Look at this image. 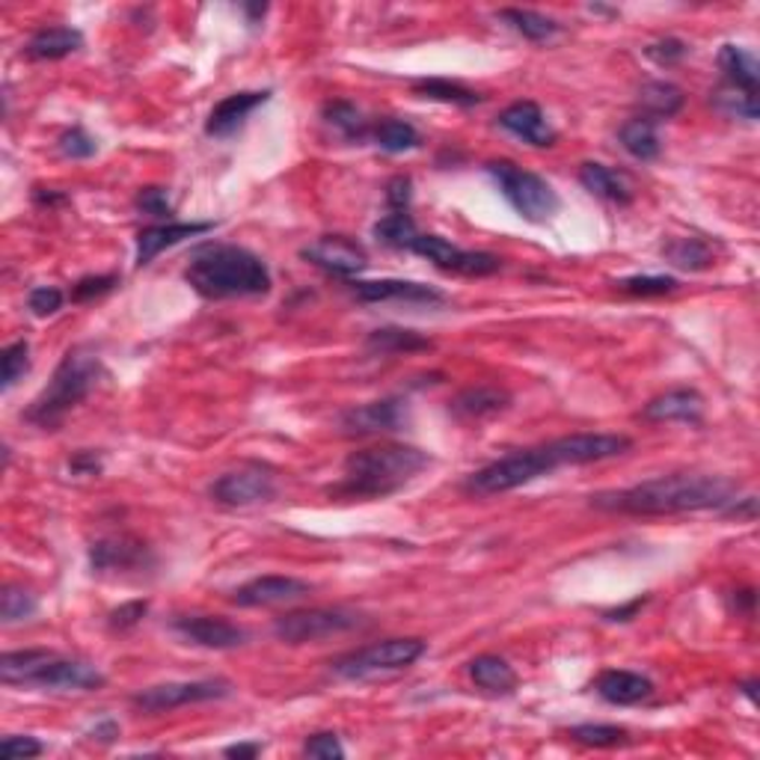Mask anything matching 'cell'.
<instances>
[{"label": "cell", "mask_w": 760, "mask_h": 760, "mask_svg": "<svg viewBox=\"0 0 760 760\" xmlns=\"http://www.w3.org/2000/svg\"><path fill=\"white\" fill-rule=\"evenodd\" d=\"M739 484L725 476H660L626 491L597 493L592 505L604 511L636 517L693 515V511H725L737 499Z\"/></svg>", "instance_id": "1"}, {"label": "cell", "mask_w": 760, "mask_h": 760, "mask_svg": "<svg viewBox=\"0 0 760 760\" xmlns=\"http://www.w3.org/2000/svg\"><path fill=\"white\" fill-rule=\"evenodd\" d=\"M185 280L205 301L258 297L270 291L268 265L236 244H202L190 253Z\"/></svg>", "instance_id": "2"}, {"label": "cell", "mask_w": 760, "mask_h": 760, "mask_svg": "<svg viewBox=\"0 0 760 760\" xmlns=\"http://www.w3.org/2000/svg\"><path fill=\"white\" fill-rule=\"evenodd\" d=\"M431 458L422 448L387 443V446L359 448L345 460V479L335 493L351 499H383L390 493L402 491L407 481H414L426 470Z\"/></svg>", "instance_id": "3"}, {"label": "cell", "mask_w": 760, "mask_h": 760, "mask_svg": "<svg viewBox=\"0 0 760 760\" xmlns=\"http://www.w3.org/2000/svg\"><path fill=\"white\" fill-rule=\"evenodd\" d=\"M101 378V359L90 347H72L63 363L56 366L54 378L46 390L39 392L34 404L24 410V419L36 428H56L66 419L68 410H75Z\"/></svg>", "instance_id": "4"}, {"label": "cell", "mask_w": 760, "mask_h": 760, "mask_svg": "<svg viewBox=\"0 0 760 760\" xmlns=\"http://www.w3.org/2000/svg\"><path fill=\"white\" fill-rule=\"evenodd\" d=\"M0 681L10 686H39V689H101L107 677L84 660H63L54 650H10L0 657Z\"/></svg>", "instance_id": "5"}, {"label": "cell", "mask_w": 760, "mask_h": 760, "mask_svg": "<svg viewBox=\"0 0 760 760\" xmlns=\"http://www.w3.org/2000/svg\"><path fill=\"white\" fill-rule=\"evenodd\" d=\"M556 467L559 464L549 452V443L537 448H520V452H511V455L481 467L479 472H472L467 484H464V491L472 493V496H496V493L523 487V484L541 479V476H549Z\"/></svg>", "instance_id": "6"}, {"label": "cell", "mask_w": 760, "mask_h": 760, "mask_svg": "<svg viewBox=\"0 0 760 760\" xmlns=\"http://www.w3.org/2000/svg\"><path fill=\"white\" fill-rule=\"evenodd\" d=\"M487 173L496 181V188L503 190L508 205L529 224H547L549 217L559 212V193L537 173L517 167L511 161H491Z\"/></svg>", "instance_id": "7"}, {"label": "cell", "mask_w": 760, "mask_h": 760, "mask_svg": "<svg viewBox=\"0 0 760 760\" xmlns=\"http://www.w3.org/2000/svg\"><path fill=\"white\" fill-rule=\"evenodd\" d=\"M422 654H426L422 638H387V642H375L366 648L351 650L345 657L330 662V669L345 681H369V677H380V674L410 669Z\"/></svg>", "instance_id": "8"}, {"label": "cell", "mask_w": 760, "mask_h": 760, "mask_svg": "<svg viewBox=\"0 0 760 760\" xmlns=\"http://www.w3.org/2000/svg\"><path fill=\"white\" fill-rule=\"evenodd\" d=\"M359 626L357 612L347 609H303V612H289L274 621V636L289 645H303V642H321V638L339 636Z\"/></svg>", "instance_id": "9"}, {"label": "cell", "mask_w": 760, "mask_h": 760, "mask_svg": "<svg viewBox=\"0 0 760 760\" xmlns=\"http://www.w3.org/2000/svg\"><path fill=\"white\" fill-rule=\"evenodd\" d=\"M232 693L229 681H193V683H161V686H149L143 693H137L131 698V705L140 713H169L176 707L200 705V701H217Z\"/></svg>", "instance_id": "10"}, {"label": "cell", "mask_w": 760, "mask_h": 760, "mask_svg": "<svg viewBox=\"0 0 760 760\" xmlns=\"http://www.w3.org/2000/svg\"><path fill=\"white\" fill-rule=\"evenodd\" d=\"M416 256L434 262L440 270H448V274H460V277H491L496 270L503 268V258L493 256V253H476V250H460V246L448 244L446 238L440 236H416L414 241Z\"/></svg>", "instance_id": "11"}, {"label": "cell", "mask_w": 760, "mask_h": 760, "mask_svg": "<svg viewBox=\"0 0 760 760\" xmlns=\"http://www.w3.org/2000/svg\"><path fill=\"white\" fill-rule=\"evenodd\" d=\"M214 503L229 505V508H246V505L270 503L277 496V481L262 467H244V470L226 472L214 481L212 487Z\"/></svg>", "instance_id": "12"}, {"label": "cell", "mask_w": 760, "mask_h": 760, "mask_svg": "<svg viewBox=\"0 0 760 760\" xmlns=\"http://www.w3.org/2000/svg\"><path fill=\"white\" fill-rule=\"evenodd\" d=\"M301 256L306 262H313L315 268L327 270L333 277H342V280H351V277H359L363 270L369 268V256L366 250L351 241L345 236H325L318 238L315 244L303 246Z\"/></svg>", "instance_id": "13"}, {"label": "cell", "mask_w": 760, "mask_h": 760, "mask_svg": "<svg viewBox=\"0 0 760 760\" xmlns=\"http://www.w3.org/2000/svg\"><path fill=\"white\" fill-rule=\"evenodd\" d=\"M630 446H633V440L624 434H570L553 440L549 452H553V458H556L559 467H565V464L580 467V464H597V460L618 458Z\"/></svg>", "instance_id": "14"}, {"label": "cell", "mask_w": 760, "mask_h": 760, "mask_svg": "<svg viewBox=\"0 0 760 760\" xmlns=\"http://www.w3.org/2000/svg\"><path fill=\"white\" fill-rule=\"evenodd\" d=\"M90 565L99 573H131V570H149L155 565L152 549L143 541L128 535L101 537L90 547Z\"/></svg>", "instance_id": "15"}, {"label": "cell", "mask_w": 760, "mask_h": 760, "mask_svg": "<svg viewBox=\"0 0 760 760\" xmlns=\"http://www.w3.org/2000/svg\"><path fill=\"white\" fill-rule=\"evenodd\" d=\"M407 419V407L402 398H383V402H369L351 407L339 416V426L351 436H371L398 431Z\"/></svg>", "instance_id": "16"}, {"label": "cell", "mask_w": 760, "mask_h": 760, "mask_svg": "<svg viewBox=\"0 0 760 760\" xmlns=\"http://www.w3.org/2000/svg\"><path fill=\"white\" fill-rule=\"evenodd\" d=\"M173 630L179 633L181 638H188L193 645L208 650H232L241 648L246 642L244 626L232 624L226 618L217 616H185L173 621Z\"/></svg>", "instance_id": "17"}, {"label": "cell", "mask_w": 760, "mask_h": 760, "mask_svg": "<svg viewBox=\"0 0 760 760\" xmlns=\"http://www.w3.org/2000/svg\"><path fill=\"white\" fill-rule=\"evenodd\" d=\"M309 592H313V585L294 580V577H258V580L241 585L232 600L238 606H246V609H256V606L291 604V600L306 597Z\"/></svg>", "instance_id": "18"}, {"label": "cell", "mask_w": 760, "mask_h": 760, "mask_svg": "<svg viewBox=\"0 0 760 760\" xmlns=\"http://www.w3.org/2000/svg\"><path fill=\"white\" fill-rule=\"evenodd\" d=\"M642 416L648 422H689V426H698L701 416H705V398H701L698 390L677 387V390H669L657 395V398H650Z\"/></svg>", "instance_id": "19"}, {"label": "cell", "mask_w": 760, "mask_h": 760, "mask_svg": "<svg viewBox=\"0 0 760 760\" xmlns=\"http://www.w3.org/2000/svg\"><path fill=\"white\" fill-rule=\"evenodd\" d=\"M508 404H511V392L493 387V383H479V387L460 390L448 402V410L460 422H481V419H491V416L508 410Z\"/></svg>", "instance_id": "20"}, {"label": "cell", "mask_w": 760, "mask_h": 760, "mask_svg": "<svg viewBox=\"0 0 760 760\" xmlns=\"http://www.w3.org/2000/svg\"><path fill=\"white\" fill-rule=\"evenodd\" d=\"M499 125L508 135L520 137L529 145H541V149L556 145V131H553V125L547 123V116L535 101H515L511 107H505L499 113Z\"/></svg>", "instance_id": "21"}, {"label": "cell", "mask_w": 760, "mask_h": 760, "mask_svg": "<svg viewBox=\"0 0 760 760\" xmlns=\"http://www.w3.org/2000/svg\"><path fill=\"white\" fill-rule=\"evenodd\" d=\"M354 297L363 303H383V301H407V303H443V291L422 286L410 280H375V282H351Z\"/></svg>", "instance_id": "22"}, {"label": "cell", "mask_w": 760, "mask_h": 760, "mask_svg": "<svg viewBox=\"0 0 760 760\" xmlns=\"http://www.w3.org/2000/svg\"><path fill=\"white\" fill-rule=\"evenodd\" d=\"M270 99V92H236V96H226L220 104H214V111L208 113V123H205V135L208 137H229L236 135L238 128L246 123V116L262 107L265 101Z\"/></svg>", "instance_id": "23"}, {"label": "cell", "mask_w": 760, "mask_h": 760, "mask_svg": "<svg viewBox=\"0 0 760 760\" xmlns=\"http://www.w3.org/2000/svg\"><path fill=\"white\" fill-rule=\"evenodd\" d=\"M214 224H157L143 229L137 236V268H145L155 262L157 253H164L167 246L181 244L185 238L202 236V232H212Z\"/></svg>", "instance_id": "24"}, {"label": "cell", "mask_w": 760, "mask_h": 760, "mask_svg": "<svg viewBox=\"0 0 760 760\" xmlns=\"http://www.w3.org/2000/svg\"><path fill=\"white\" fill-rule=\"evenodd\" d=\"M594 689H597V695H600L604 701H609V705L626 707L650 698V693H654V683H650L648 677L636 674V671L612 669V671H604V674L597 677Z\"/></svg>", "instance_id": "25"}, {"label": "cell", "mask_w": 760, "mask_h": 760, "mask_svg": "<svg viewBox=\"0 0 760 760\" xmlns=\"http://www.w3.org/2000/svg\"><path fill=\"white\" fill-rule=\"evenodd\" d=\"M84 48V34L75 27H46L39 34L30 36V42L24 48V54L30 60H63Z\"/></svg>", "instance_id": "26"}, {"label": "cell", "mask_w": 760, "mask_h": 760, "mask_svg": "<svg viewBox=\"0 0 760 760\" xmlns=\"http://www.w3.org/2000/svg\"><path fill=\"white\" fill-rule=\"evenodd\" d=\"M719 68L725 75L727 87H737V90L755 92L758 96V84H760V66L758 56L746 51L739 46H722L719 51Z\"/></svg>", "instance_id": "27"}, {"label": "cell", "mask_w": 760, "mask_h": 760, "mask_svg": "<svg viewBox=\"0 0 760 760\" xmlns=\"http://www.w3.org/2000/svg\"><path fill=\"white\" fill-rule=\"evenodd\" d=\"M470 677L484 693L511 695L517 689V671L503 657H493V654H481L470 662Z\"/></svg>", "instance_id": "28"}, {"label": "cell", "mask_w": 760, "mask_h": 760, "mask_svg": "<svg viewBox=\"0 0 760 760\" xmlns=\"http://www.w3.org/2000/svg\"><path fill=\"white\" fill-rule=\"evenodd\" d=\"M580 181L582 188L592 190L594 197H600L606 202H618V205H626L633 200V190H630V181L618 173V169H609L604 164H582L580 167Z\"/></svg>", "instance_id": "29"}, {"label": "cell", "mask_w": 760, "mask_h": 760, "mask_svg": "<svg viewBox=\"0 0 760 760\" xmlns=\"http://www.w3.org/2000/svg\"><path fill=\"white\" fill-rule=\"evenodd\" d=\"M618 140H621V145H624L626 152L636 157V161H654V157H660L662 152L657 123L648 119V116H636V119L621 125Z\"/></svg>", "instance_id": "30"}, {"label": "cell", "mask_w": 760, "mask_h": 760, "mask_svg": "<svg viewBox=\"0 0 760 760\" xmlns=\"http://www.w3.org/2000/svg\"><path fill=\"white\" fill-rule=\"evenodd\" d=\"M638 101L645 107L642 116H648V119L657 123V119H671L674 113H681V107L686 104V96H683L681 87H674L669 80H650L638 92Z\"/></svg>", "instance_id": "31"}, {"label": "cell", "mask_w": 760, "mask_h": 760, "mask_svg": "<svg viewBox=\"0 0 760 760\" xmlns=\"http://www.w3.org/2000/svg\"><path fill=\"white\" fill-rule=\"evenodd\" d=\"M366 347H369L371 354H414V351H428V347H431V339L419 335L416 330L383 327V330L369 333Z\"/></svg>", "instance_id": "32"}, {"label": "cell", "mask_w": 760, "mask_h": 760, "mask_svg": "<svg viewBox=\"0 0 760 760\" xmlns=\"http://www.w3.org/2000/svg\"><path fill=\"white\" fill-rule=\"evenodd\" d=\"M499 18H503L511 30H517V34L523 36V39H529V42H549V39L561 30L553 18L532 10H503L499 12Z\"/></svg>", "instance_id": "33"}, {"label": "cell", "mask_w": 760, "mask_h": 760, "mask_svg": "<svg viewBox=\"0 0 760 760\" xmlns=\"http://www.w3.org/2000/svg\"><path fill=\"white\" fill-rule=\"evenodd\" d=\"M666 258L683 270H705L713 265V246L705 238H674L666 246Z\"/></svg>", "instance_id": "34"}, {"label": "cell", "mask_w": 760, "mask_h": 760, "mask_svg": "<svg viewBox=\"0 0 760 760\" xmlns=\"http://www.w3.org/2000/svg\"><path fill=\"white\" fill-rule=\"evenodd\" d=\"M371 232H375V238H378L380 244L392 246V250H410L416 236H419L414 217L407 212H392L387 214V217H380Z\"/></svg>", "instance_id": "35"}, {"label": "cell", "mask_w": 760, "mask_h": 760, "mask_svg": "<svg viewBox=\"0 0 760 760\" xmlns=\"http://www.w3.org/2000/svg\"><path fill=\"white\" fill-rule=\"evenodd\" d=\"M325 119L351 143H363L369 137V123L351 101H330L325 107Z\"/></svg>", "instance_id": "36"}, {"label": "cell", "mask_w": 760, "mask_h": 760, "mask_svg": "<svg viewBox=\"0 0 760 760\" xmlns=\"http://www.w3.org/2000/svg\"><path fill=\"white\" fill-rule=\"evenodd\" d=\"M371 137L375 143L390 152V155H398V152H410L419 145V131L414 125L404 123V119H380L375 128H371Z\"/></svg>", "instance_id": "37"}, {"label": "cell", "mask_w": 760, "mask_h": 760, "mask_svg": "<svg viewBox=\"0 0 760 760\" xmlns=\"http://www.w3.org/2000/svg\"><path fill=\"white\" fill-rule=\"evenodd\" d=\"M422 99H434V101H446V104H458V107H476L481 101V96L476 90H467L464 84H455V80H443V78H428L419 80L414 87Z\"/></svg>", "instance_id": "38"}, {"label": "cell", "mask_w": 760, "mask_h": 760, "mask_svg": "<svg viewBox=\"0 0 760 760\" xmlns=\"http://www.w3.org/2000/svg\"><path fill=\"white\" fill-rule=\"evenodd\" d=\"M713 104L722 113H727V116L749 119V123L751 119H758V113H760L758 96H755V92L737 90V87H727V84L713 92Z\"/></svg>", "instance_id": "39"}, {"label": "cell", "mask_w": 760, "mask_h": 760, "mask_svg": "<svg viewBox=\"0 0 760 760\" xmlns=\"http://www.w3.org/2000/svg\"><path fill=\"white\" fill-rule=\"evenodd\" d=\"M27 371H30V345L22 339V342H12L10 347H3V354H0V383H3V390H12Z\"/></svg>", "instance_id": "40"}, {"label": "cell", "mask_w": 760, "mask_h": 760, "mask_svg": "<svg viewBox=\"0 0 760 760\" xmlns=\"http://www.w3.org/2000/svg\"><path fill=\"white\" fill-rule=\"evenodd\" d=\"M36 597L30 592H24L18 585H7L3 588V597H0V618L3 624H18V621H27V618L36 616Z\"/></svg>", "instance_id": "41"}, {"label": "cell", "mask_w": 760, "mask_h": 760, "mask_svg": "<svg viewBox=\"0 0 760 760\" xmlns=\"http://www.w3.org/2000/svg\"><path fill=\"white\" fill-rule=\"evenodd\" d=\"M570 737L592 749H612V746H624L626 731L618 725H577L570 727Z\"/></svg>", "instance_id": "42"}, {"label": "cell", "mask_w": 760, "mask_h": 760, "mask_svg": "<svg viewBox=\"0 0 760 760\" xmlns=\"http://www.w3.org/2000/svg\"><path fill=\"white\" fill-rule=\"evenodd\" d=\"M618 289L636 294V297H660V294H671L677 289V280L674 277H626L618 282Z\"/></svg>", "instance_id": "43"}, {"label": "cell", "mask_w": 760, "mask_h": 760, "mask_svg": "<svg viewBox=\"0 0 760 760\" xmlns=\"http://www.w3.org/2000/svg\"><path fill=\"white\" fill-rule=\"evenodd\" d=\"M56 145H60V152H63L66 157H72V161H84V157H92L96 152H99V143H96V140H92L80 125L63 131L60 140H56Z\"/></svg>", "instance_id": "44"}, {"label": "cell", "mask_w": 760, "mask_h": 760, "mask_svg": "<svg viewBox=\"0 0 760 760\" xmlns=\"http://www.w3.org/2000/svg\"><path fill=\"white\" fill-rule=\"evenodd\" d=\"M137 208L143 214H149V217H157V220L173 217V202H169L167 190L164 188H140V193H137Z\"/></svg>", "instance_id": "45"}, {"label": "cell", "mask_w": 760, "mask_h": 760, "mask_svg": "<svg viewBox=\"0 0 760 760\" xmlns=\"http://www.w3.org/2000/svg\"><path fill=\"white\" fill-rule=\"evenodd\" d=\"M303 755H306V758L339 760V758H345V749H342V743H339L335 734L325 731V734H313V737L303 743Z\"/></svg>", "instance_id": "46"}, {"label": "cell", "mask_w": 760, "mask_h": 760, "mask_svg": "<svg viewBox=\"0 0 760 760\" xmlns=\"http://www.w3.org/2000/svg\"><path fill=\"white\" fill-rule=\"evenodd\" d=\"M686 54H689V46L681 42V39H660V42L645 48V56L654 60L657 66H674V63H681Z\"/></svg>", "instance_id": "47"}, {"label": "cell", "mask_w": 760, "mask_h": 760, "mask_svg": "<svg viewBox=\"0 0 760 760\" xmlns=\"http://www.w3.org/2000/svg\"><path fill=\"white\" fill-rule=\"evenodd\" d=\"M27 306H30V313L39 315V318H48V315H54L56 309L63 306V291L54 289V286H39V289L30 291Z\"/></svg>", "instance_id": "48"}, {"label": "cell", "mask_w": 760, "mask_h": 760, "mask_svg": "<svg viewBox=\"0 0 760 760\" xmlns=\"http://www.w3.org/2000/svg\"><path fill=\"white\" fill-rule=\"evenodd\" d=\"M46 751V746L34 737H7L0 743V755L7 760H27L39 758Z\"/></svg>", "instance_id": "49"}, {"label": "cell", "mask_w": 760, "mask_h": 760, "mask_svg": "<svg viewBox=\"0 0 760 760\" xmlns=\"http://www.w3.org/2000/svg\"><path fill=\"white\" fill-rule=\"evenodd\" d=\"M116 277L113 274H107V277H84V280L72 289V301H92V297H101V294H107V291L116 289Z\"/></svg>", "instance_id": "50"}, {"label": "cell", "mask_w": 760, "mask_h": 760, "mask_svg": "<svg viewBox=\"0 0 760 760\" xmlns=\"http://www.w3.org/2000/svg\"><path fill=\"white\" fill-rule=\"evenodd\" d=\"M149 612V604L145 600H131V604H123L119 609L111 612V630H131V626L140 624V618Z\"/></svg>", "instance_id": "51"}, {"label": "cell", "mask_w": 760, "mask_h": 760, "mask_svg": "<svg viewBox=\"0 0 760 760\" xmlns=\"http://www.w3.org/2000/svg\"><path fill=\"white\" fill-rule=\"evenodd\" d=\"M410 188H414V181L407 176H395L387 185V202H390L392 212H407L410 208Z\"/></svg>", "instance_id": "52"}, {"label": "cell", "mask_w": 760, "mask_h": 760, "mask_svg": "<svg viewBox=\"0 0 760 760\" xmlns=\"http://www.w3.org/2000/svg\"><path fill=\"white\" fill-rule=\"evenodd\" d=\"M68 467H72V472H78V476H96L101 470V460L92 452H78Z\"/></svg>", "instance_id": "53"}, {"label": "cell", "mask_w": 760, "mask_h": 760, "mask_svg": "<svg viewBox=\"0 0 760 760\" xmlns=\"http://www.w3.org/2000/svg\"><path fill=\"white\" fill-rule=\"evenodd\" d=\"M645 604H648V597H636L633 604H626V606H621V609H612V612H606V618H609V621H630V618L636 616L638 609H642V606H645Z\"/></svg>", "instance_id": "54"}, {"label": "cell", "mask_w": 760, "mask_h": 760, "mask_svg": "<svg viewBox=\"0 0 760 760\" xmlns=\"http://www.w3.org/2000/svg\"><path fill=\"white\" fill-rule=\"evenodd\" d=\"M224 755L226 758H258V755H262V746H258V743H238V746H229Z\"/></svg>", "instance_id": "55"}, {"label": "cell", "mask_w": 760, "mask_h": 760, "mask_svg": "<svg viewBox=\"0 0 760 760\" xmlns=\"http://www.w3.org/2000/svg\"><path fill=\"white\" fill-rule=\"evenodd\" d=\"M92 737L101 739V743H111V739L119 737V725H116L113 719H104V722H99V725L92 727Z\"/></svg>", "instance_id": "56"}, {"label": "cell", "mask_w": 760, "mask_h": 760, "mask_svg": "<svg viewBox=\"0 0 760 760\" xmlns=\"http://www.w3.org/2000/svg\"><path fill=\"white\" fill-rule=\"evenodd\" d=\"M244 12H246V18H250V24H258V18H265L268 7H265V3H246Z\"/></svg>", "instance_id": "57"}, {"label": "cell", "mask_w": 760, "mask_h": 760, "mask_svg": "<svg viewBox=\"0 0 760 760\" xmlns=\"http://www.w3.org/2000/svg\"><path fill=\"white\" fill-rule=\"evenodd\" d=\"M755 686H758V683H755V681H749V683H743V686H739V689H743V693L749 695L751 701H755Z\"/></svg>", "instance_id": "58"}]
</instances>
